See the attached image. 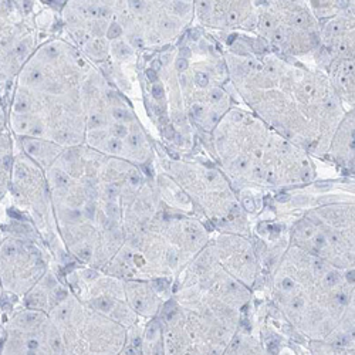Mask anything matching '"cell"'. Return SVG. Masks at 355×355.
Wrapping results in <instances>:
<instances>
[{"label": "cell", "instance_id": "6da1fadb", "mask_svg": "<svg viewBox=\"0 0 355 355\" xmlns=\"http://www.w3.org/2000/svg\"><path fill=\"white\" fill-rule=\"evenodd\" d=\"M157 318L164 355H223L242 322L234 310L206 307L182 311L173 299L165 302Z\"/></svg>", "mask_w": 355, "mask_h": 355}, {"label": "cell", "instance_id": "7a4b0ae2", "mask_svg": "<svg viewBox=\"0 0 355 355\" xmlns=\"http://www.w3.org/2000/svg\"><path fill=\"white\" fill-rule=\"evenodd\" d=\"M0 284L3 297L19 304L51 269V252L36 227L6 203L0 208Z\"/></svg>", "mask_w": 355, "mask_h": 355}, {"label": "cell", "instance_id": "3957f363", "mask_svg": "<svg viewBox=\"0 0 355 355\" xmlns=\"http://www.w3.org/2000/svg\"><path fill=\"white\" fill-rule=\"evenodd\" d=\"M49 317L67 355H118L125 347L128 330L81 303L71 291Z\"/></svg>", "mask_w": 355, "mask_h": 355}, {"label": "cell", "instance_id": "277c9868", "mask_svg": "<svg viewBox=\"0 0 355 355\" xmlns=\"http://www.w3.org/2000/svg\"><path fill=\"white\" fill-rule=\"evenodd\" d=\"M76 297L98 314L118 322L127 330L141 322L127 302L125 282L100 269L73 264L63 273Z\"/></svg>", "mask_w": 355, "mask_h": 355}, {"label": "cell", "instance_id": "5b68a950", "mask_svg": "<svg viewBox=\"0 0 355 355\" xmlns=\"http://www.w3.org/2000/svg\"><path fill=\"white\" fill-rule=\"evenodd\" d=\"M0 355H67L49 314L23 307L0 310Z\"/></svg>", "mask_w": 355, "mask_h": 355}, {"label": "cell", "instance_id": "8992f818", "mask_svg": "<svg viewBox=\"0 0 355 355\" xmlns=\"http://www.w3.org/2000/svg\"><path fill=\"white\" fill-rule=\"evenodd\" d=\"M35 2H0V87L9 88L32 57L35 35L27 26Z\"/></svg>", "mask_w": 355, "mask_h": 355}, {"label": "cell", "instance_id": "52a82bcc", "mask_svg": "<svg viewBox=\"0 0 355 355\" xmlns=\"http://www.w3.org/2000/svg\"><path fill=\"white\" fill-rule=\"evenodd\" d=\"M127 302L141 321H150L161 313L165 303L162 294L155 288L153 282L124 280Z\"/></svg>", "mask_w": 355, "mask_h": 355}, {"label": "cell", "instance_id": "ba28073f", "mask_svg": "<svg viewBox=\"0 0 355 355\" xmlns=\"http://www.w3.org/2000/svg\"><path fill=\"white\" fill-rule=\"evenodd\" d=\"M223 355H266L260 330H256L250 321L242 320L238 333Z\"/></svg>", "mask_w": 355, "mask_h": 355}, {"label": "cell", "instance_id": "9c48e42d", "mask_svg": "<svg viewBox=\"0 0 355 355\" xmlns=\"http://www.w3.org/2000/svg\"><path fill=\"white\" fill-rule=\"evenodd\" d=\"M15 159V138L9 130L0 134V208L5 205L10 191L12 166Z\"/></svg>", "mask_w": 355, "mask_h": 355}, {"label": "cell", "instance_id": "30bf717a", "mask_svg": "<svg viewBox=\"0 0 355 355\" xmlns=\"http://www.w3.org/2000/svg\"><path fill=\"white\" fill-rule=\"evenodd\" d=\"M19 150L24 153L28 158L35 162H40L43 165H49L53 162L55 155L60 153V146L46 139L37 138H16Z\"/></svg>", "mask_w": 355, "mask_h": 355}, {"label": "cell", "instance_id": "8fae6325", "mask_svg": "<svg viewBox=\"0 0 355 355\" xmlns=\"http://www.w3.org/2000/svg\"><path fill=\"white\" fill-rule=\"evenodd\" d=\"M85 50L92 57L97 58V60H103V58H107L108 43L103 37H94L90 43L85 46Z\"/></svg>", "mask_w": 355, "mask_h": 355}, {"label": "cell", "instance_id": "7c38bea8", "mask_svg": "<svg viewBox=\"0 0 355 355\" xmlns=\"http://www.w3.org/2000/svg\"><path fill=\"white\" fill-rule=\"evenodd\" d=\"M111 51L115 57L121 58V60H127V58L132 57V54H134V49L130 46L128 42H125L123 39L114 40L111 43Z\"/></svg>", "mask_w": 355, "mask_h": 355}, {"label": "cell", "instance_id": "4fadbf2b", "mask_svg": "<svg viewBox=\"0 0 355 355\" xmlns=\"http://www.w3.org/2000/svg\"><path fill=\"white\" fill-rule=\"evenodd\" d=\"M107 124V118L103 112H92L87 116V128L90 131L103 130Z\"/></svg>", "mask_w": 355, "mask_h": 355}, {"label": "cell", "instance_id": "5bb4252c", "mask_svg": "<svg viewBox=\"0 0 355 355\" xmlns=\"http://www.w3.org/2000/svg\"><path fill=\"white\" fill-rule=\"evenodd\" d=\"M103 144H104L105 150L112 155H123L124 154V142L121 139L114 138V137H108ZM103 144H101V146H103Z\"/></svg>", "mask_w": 355, "mask_h": 355}, {"label": "cell", "instance_id": "9a60e30c", "mask_svg": "<svg viewBox=\"0 0 355 355\" xmlns=\"http://www.w3.org/2000/svg\"><path fill=\"white\" fill-rule=\"evenodd\" d=\"M111 116L114 123H121V124H127L134 121V115L124 107H114L111 110Z\"/></svg>", "mask_w": 355, "mask_h": 355}, {"label": "cell", "instance_id": "2e32d148", "mask_svg": "<svg viewBox=\"0 0 355 355\" xmlns=\"http://www.w3.org/2000/svg\"><path fill=\"white\" fill-rule=\"evenodd\" d=\"M130 128L127 124H121V123H114L112 125H110L108 128V134L110 137H114V138H118V139H125L128 135H130Z\"/></svg>", "mask_w": 355, "mask_h": 355}, {"label": "cell", "instance_id": "e0dca14e", "mask_svg": "<svg viewBox=\"0 0 355 355\" xmlns=\"http://www.w3.org/2000/svg\"><path fill=\"white\" fill-rule=\"evenodd\" d=\"M293 341L294 340H286L284 343H282L276 348L266 352V355H295L294 348H293Z\"/></svg>", "mask_w": 355, "mask_h": 355}, {"label": "cell", "instance_id": "ac0fdd59", "mask_svg": "<svg viewBox=\"0 0 355 355\" xmlns=\"http://www.w3.org/2000/svg\"><path fill=\"white\" fill-rule=\"evenodd\" d=\"M3 87H0V134L8 130V110L5 105Z\"/></svg>", "mask_w": 355, "mask_h": 355}, {"label": "cell", "instance_id": "d6986e66", "mask_svg": "<svg viewBox=\"0 0 355 355\" xmlns=\"http://www.w3.org/2000/svg\"><path fill=\"white\" fill-rule=\"evenodd\" d=\"M125 142H127V146L130 148V150H141V146L144 144V138L141 135L139 131H134V132H130V135L125 138Z\"/></svg>", "mask_w": 355, "mask_h": 355}, {"label": "cell", "instance_id": "ffe728a7", "mask_svg": "<svg viewBox=\"0 0 355 355\" xmlns=\"http://www.w3.org/2000/svg\"><path fill=\"white\" fill-rule=\"evenodd\" d=\"M123 33H124V28H123V26L120 24V23H116V21H112L110 26H108V28H107V37L110 39V40H118V39H121L123 37Z\"/></svg>", "mask_w": 355, "mask_h": 355}, {"label": "cell", "instance_id": "44dd1931", "mask_svg": "<svg viewBox=\"0 0 355 355\" xmlns=\"http://www.w3.org/2000/svg\"><path fill=\"white\" fill-rule=\"evenodd\" d=\"M276 28V20L272 16H264L260 21V31L263 33H272Z\"/></svg>", "mask_w": 355, "mask_h": 355}, {"label": "cell", "instance_id": "7402d4cb", "mask_svg": "<svg viewBox=\"0 0 355 355\" xmlns=\"http://www.w3.org/2000/svg\"><path fill=\"white\" fill-rule=\"evenodd\" d=\"M286 39H287V32L284 31L283 27L275 28V31H273L272 35H270V40H272V43H275V44H283V43L286 42Z\"/></svg>", "mask_w": 355, "mask_h": 355}, {"label": "cell", "instance_id": "603a6c76", "mask_svg": "<svg viewBox=\"0 0 355 355\" xmlns=\"http://www.w3.org/2000/svg\"><path fill=\"white\" fill-rule=\"evenodd\" d=\"M293 348L295 355H313L309 349V347L306 345V343H300V341H293Z\"/></svg>", "mask_w": 355, "mask_h": 355}, {"label": "cell", "instance_id": "cb8c5ba5", "mask_svg": "<svg viewBox=\"0 0 355 355\" xmlns=\"http://www.w3.org/2000/svg\"><path fill=\"white\" fill-rule=\"evenodd\" d=\"M341 74L347 76V77H354V60H344L341 63Z\"/></svg>", "mask_w": 355, "mask_h": 355}, {"label": "cell", "instance_id": "d4e9b609", "mask_svg": "<svg viewBox=\"0 0 355 355\" xmlns=\"http://www.w3.org/2000/svg\"><path fill=\"white\" fill-rule=\"evenodd\" d=\"M341 31H343V26L338 21H334V23L327 26V28H325V33H327L331 37H334V36H338L341 33Z\"/></svg>", "mask_w": 355, "mask_h": 355}, {"label": "cell", "instance_id": "484cf974", "mask_svg": "<svg viewBox=\"0 0 355 355\" xmlns=\"http://www.w3.org/2000/svg\"><path fill=\"white\" fill-rule=\"evenodd\" d=\"M249 166H250V161L246 157H241V158L236 159V162H234V169L239 171V172L248 171Z\"/></svg>", "mask_w": 355, "mask_h": 355}, {"label": "cell", "instance_id": "4316f807", "mask_svg": "<svg viewBox=\"0 0 355 355\" xmlns=\"http://www.w3.org/2000/svg\"><path fill=\"white\" fill-rule=\"evenodd\" d=\"M151 93H153V96H154L157 100H162V98H164V96H165L164 85H162V84H159V83H155V84H153Z\"/></svg>", "mask_w": 355, "mask_h": 355}, {"label": "cell", "instance_id": "83f0119b", "mask_svg": "<svg viewBox=\"0 0 355 355\" xmlns=\"http://www.w3.org/2000/svg\"><path fill=\"white\" fill-rule=\"evenodd\" d=\"M173 27H175V23H173L172 20H169V19H162V20L159 21V28H161L162 32H165V33L172 32Z\"/></svg>", "mask_w": 355, "mask_h": 355}, {"label": "cell", "instance_id": "f1b7e54d", "mask_svg": "<svg viewBox=\"0 0 355 355\" xmlns=\"http://www.w3.org/2000/svg\"><path fill=\"white\" fill-rule=\"evenodd\" d=\"M243 208L248 212H253L256 209V202H254L253 196H245L243 198Z\"/></svg>", "mask_w": 355, "mask_h": 355}, {"label": "cell", "instance_id": "f546056e", "mask_svg": "<svg viewBox=\"0 0 355 355\" xmlns=\"http://www.w3.org/2000/svg\"><path fill=\"white\" fill-rule=\"evenodd\" d=\"M195 83L199 85V87H206L209 84V77L206 76L205 73H198L195 76Z\"/></svg>", "mask_w": 355, "mask_h": 355}, {"label": "cell", "instance_id": "4dcf8cb0", "mask_svg": "<svg viewBox=\"0 0 355 355\" xmlns=\"http://www.w3.org/2000/svg\"><path fill=\"white\" fill-rule=\"evenodd\" d=\"M239 17H241V15H239L238 10H230V12L227 13V16H226V21H227L229 24H234V23L239 21Z\"/></svg>", "mask_w": 355, "mask_h": 355}, {"label": "cell", "instance_id": "1f68e13d", "mask_svg": "<svg viewBox=\"0 0 355 355\" xmlns=\"http://www.w3.org/2000/svg\"><path fill=\"white\" fill-rule=\"evenodd\" d=\"M253 175L257 178V180H264V175H266V169L261 165H254L253 166Z\"/></svg>", "mask_w": 355, "mask_h": 355}, {"label": "cell", "instance_id": "d6a6232c", "mask_svg": "<svg viewBox=\"0 0 355 355\" xmlns=\"http://www.w3.org/2000/svg\"><path fill=\"white\" fill-rule=\"evenodd\" d=\"M223 97V93L219 90V88H215V90H212L211 92V94H209V100L212 101V103H218V101H220V98Z\"/></svg>", "mask_w": 355, "mask_h": 355}, {"label": "cell", "instance_id": "836d02e7", "mask_svg": "<svg viewBox=\"0 0 355 355\" xmlns=\"http://www.w3.org/2000/svg\"><path fill=\"white\" fill-rule=\"evenodd\" d=\"M293 23L295 24V26H299V27H306V17L303 16V15H294L293 16Z\"/></svg>", "mask_w": 355, "mask_h": 355}, {"label": "cell", "instance_id": "e575fe53", "mask_svg": "<svg viewBox=\"0 0 355 355\" xmlns=\"http://www.w3.org/2000/svg\"><path fill=\"white\" fill-rule=\"evenodd\" d=\"M187 69H188L187 58H178V60H176V70L178 71H185Z\"/></svg>", "mask_w": 355, "mask_h": 355}, {"label": "cell", "instance_id": "d590c367", "mask_svg": "<svg viewBox=\"0 0 355 355\" xmlns=\"http://www.w3.org/2000/svg\"><path fill=\"white\" fill-rule=\"evenodd\" d=\"M146 78L150 80L151 83H158V71H155V70H153V69H150V70H146Z\"/></svg>", "mask_w": 355, "mask_h": 355}, {"label": "cell", "instance_id": "8d00e7d4", "mask_svg": "<svg viewBox=\"0 0 355 355\" xmlns=\"http://www.w3.org/2000/svg\"><path fill=\"white\" fill-rule=\"evenodd\" d=\"M264 180L268 181L269 184H273L276 181V173L273 169H268L266 171V175H264Z\"/></svg>", "mask_w": 355, "mask_h": 355}, {"label": "cell", "instance_id": "74e56055", "mask_svg": "<svg viewBox=\"0 0 355 355\" xmlns=\"http://www.w3.org/2000/svg\"><path fill=\"white\" fill-rule=\"evenodd\" d=\"M192 112H193L195 116H203L205 108H203L202 105H199V104H195V105L192 107Z\"/></svg>", "mask_w": 355, "mask_h": 355}, {"label": "cell", "instance_id": "f35d334b", "mask_svg": "<svg viewBox=\"0 0 355 355\" xmlns=\"http://www.w3.org/2000/svg\"><path fill=\"white\" fill-rule=\"evenodd\" d=\"M246 69L248 70H256L257 69V62L254 60V58H249V60L246 62Z\"/></svg>", "mask_w": 355, "mask_h": 355}, {"label": "cell", "instance_id": "ab89813d", "mask_svg": "<svg viewBox=\"0 0 355 355\" xmlns=\"http://www.w3.org/2000/svg\"><path fill=\"white\" fill-rule=\"evenodd\" d=\"M165 137H166L168 139H173V138L176 137L173 127H166V128H165Z\"/></svg>", "mask_w": 355, "mask_h": 355}, {"label": "cell", "instance_id": "60d3db41", "mask_svg": "<svg viewBox=\"0 0 355 355\" xmlns=\"http://www.w3.org/2000/svg\"><path fill=\"white\" fill-rule=\"evenodd\" d=\"M209 8H211L209 2H199V3H198V9H199L202 13H203V12H208Z\"/></svg>", "mask_w": 355, "mask_h": 355}, {"label": "cell", "instance_id": "b9f144b4", "mask_svg": "<svg viewBox=\"0 0 355 355\" xmlns=\"http://www.w3.org/2000/svg\"><path fill=\"white\" fill-rule=\"evenodd\" d=\"M303 92L306 93V94H309V96H311L313 93H314V87L309 83V84H304L303 85Z\"/></svg>", "mask_w": 355, "mask_h": 355}, {"label": "cell", "instance_id": "7bdbcfd3", "mask_svg": "<svg viewBox=\"0 0 355 355\" xmlns=\"http://www.w3.org/2000/svg\"><path fill=\"white\" fill-rule=\"evenodd\" d=\"M206 178H208V181L214 182L216 178H218V173L216 172H208V173H206Z\"/></svg>", "mask_w": 355, "mask_h": 355}, {"label": "cell", "instance_id": "ee69618b", "mask_svg": "<svg viewBox=\"0 0 355 355\" xmlns=\"http://www.w3.org/2000/svg\"><path fill=\"white\" fill-rule=\"evenodd\" d=\"M3 302V288H2V284H0V304H2Z\"/></svg>", "mask_w": 355, "mask_h": 355}, {"label": "cell", "instance_id": "f6af8a7d", "mask_svg": "<svg viewBox=\"0 0 355 355\" xmlns=\"http://www.w3.org/2000/svg\"><path fill=\"white\" fill-rule=\"evenodd\" d=\"M266 70H268V73H269V74H272V73H273V71H275V67H272V66H269V67H268V69H266Z\"/></svg>", "mask_w": 355, "mask_h": 355}, {"label": "cell", "instance_id": "bcb514c9", "mask_svg": "<svg viewBox=\"0 0 355 355\" xmlns=\"http://www.w3.org/2000/svg\"><path fill=\"white\" fill-rule=\"evenodd\" d=\"M2 238H3V232H2V227H0V242H2Z\"/></svg>", "mask_w": 355, "mask_h": 355}, {"label": "cell", "instance_id": "7dc6e473", "mask_svg": "<svg viewBox=\"0 0 355 355\" xmlns=\"http://www.w3.org/2000/svg\"><path fill=\"white\" fill-rule=\"evenodd\" d=\"M254 155H256L257 158H260V157H261V153H260V151H256V153H254Z\"/></svg>", "mask_w": 355, "mask_h": 355}, {"label": "cell", "instance_id": "c3c4849f", "mask_svg": "<svg viewBox=\"0 0 355 355\" xmlns=\"http://www.w3.org/2000/svg\"><path fill=\"white\" fill-rule=\"evenodd\" d=\"M0 337H2V320H0Z\"/></svg>", "mask_w": 355, "mask_h": 355}]
</instances>
